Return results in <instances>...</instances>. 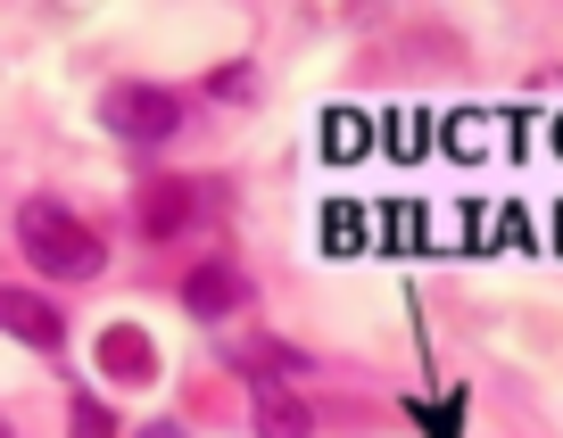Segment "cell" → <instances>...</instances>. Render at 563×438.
Instances as JSON below:
<instances>
[{"instance_id": "cell-3", "label": "cell", "mask_w": 563, "mask_h": 438, "mask_svg": "<svg viewBox=\"0 0 563 438\" xmlns=\"http://www.w3.org/2000/svg\"><path fill=\"white\" fill-rule=\"evenodd\" d=\"M208 207V182H183V175H166V182H141L133 191V224L150 232V240H175L191 215Z\"/></svg>"}, {"instance_id": "cell-12", "label": "cell", "mask_w": 563, "mask_h": 438, "mask_svg": "<svg viewBox=\"0 0 563 438\" xmlns=\"http://www.w3.org/2000/svg\"><path fill=\"white\" fill-rule=\"evenodd\" d=\"M0 438H9V422H0Z\"/></svg>"}, {"instance_id": "cell-8", "label": "cell", "mask_w": 563, "mask_h": 438, "mask_svg": "<svg viewBox=\"0 0 563 438\" xmlns=\"http://www.w3.org/2000/svg\"><path fill=\"white\" fill-rule=\"evenodd\" d=\"M67 438H117V414L100 397H67Z\"/></svg>"}, {"instance_id": "cell-6", "label": "cell", "mask_w": 563, "mask_h": 438, "mask_svg": "<svg viewBox=\"0 0 563 438\" xmlns=\"http://www.w3.org/2000/svg\"><path fill=\"white\" fill-rule=\"evenodd\" d=\"M257 438H316V405H307L299 389L265 381L257 389Z\"/></svg>"}, {"instance_id": "cell-9", "label": "cell", "mask_w": 563, "mask_h": 438, "mask_svg": "<svg viewBox=\"0 0 563 438\" xmlns=\"http://www.w3.org/2000/svg\"><path fill=\"white\" fill-rule=\"evenodd\" d=\"M349 149H365V116H332V158H349Z\"/></svg>"}, {"instance_id": "cell-1", "label": "cell", "mask_w": 563, "mask_h": 438, "mask_svg": "<svg viewBox=\"0 0 563 438\" xmlns=\"http://www.w3.org/2000/svg\"><path fill=\"white\" fill-rule=\"evenodd\" d=\"M18 240H25V265H42V273H58V281H100L108 273L100 232H91L67 199H25L18 207Z\"/></svg>"}, {"instance_id": "cell-10", "label": "cell", "mask_w": 563, "mask_h": 438, "mask_svg": "<svg viewBox=\"0 0 563 438\" xmlns=\"http://www.w3.org/2000/svg\"><path fill=\"white\" fill-rule=\"evenodd\" d=\"M208 91H216V100H249V75H241V67H216Z\"/></svg>"}, {"instance_id": "cell-5", "label": "cell", "mask_w": 563, "mask_h": 438, "mask_svg": "<svg viewBox=\"0 0 563 438\" xmlns=\"http://www.w3.org/2000/svg\"><path fill=\"white\" fill-rule=\"evenodd\" d=\"M0 332L25 339V348H42V356L67 348V315H58L42 290H18V281H0Z\"/></svg>"}, {"instance_id": "cell-2", "label": "cell", "mask_w": 563, "mask_h": 438, "mask_svg": "<svg viewBox=\"0 0 563 438\" xmlns=\"http://www.w3.org/2000/svg\"><path fill=\"white\" fill-rule=\"evenodd\" d=\"M100 124L117 141H133V149H150V141H175L183 133V100L158 83H108L100 91Z\"/></svg>"}, {"instance_id": "cell-4", "label": "cell", "mask_w": 563, "mask_h": 438, "mask_svg": "<svg viewBox=\"0 0 563 438\" xmlns=\"http://www.w3.org/2000/svg\"><path fill=\"white\" fill-rule=\"evenodd\" d=\"M183 306H191L199 323H224V315H241L249 306V273L232 257H199L191 273H183Z\"/></svg>"}, {"instance_id": "cell-7", "label": "cell", "mask_w": 563, "mask_h": 438, "mask_svg": "<svg viewBox=\"0 0 563 438\" xmlns=\"http://www.w3.org/2000/svg\"><path fill=\"white\" fill-rule=\"evenodd\" d=\"M100 364L117 372V381H150V372H158V348H150L133 323H117V332H100Z\"/></svg>"}, {"instance_id": "cell-11", "label": "cell", "mask_w": 563, "mask_h": 438, "mask_svg": "<svg viewBox=\"0 0 563 438\" xmlns=\"http://www.w3.org/2000/svg\"><path fill=\"white\" fill-rule=\"evenodd\" d=\"M133 438H191L183 422H150V430H133Z\"/></svg>"}]
</instances>
